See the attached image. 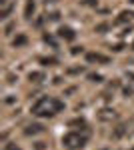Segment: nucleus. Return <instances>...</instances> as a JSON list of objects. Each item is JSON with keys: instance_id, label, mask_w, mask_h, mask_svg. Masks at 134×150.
<instances>
[{"instance_id": "1", "label": "nucleus", "mask_w": 134, "mask_h": 150, "mask_svg": "<svg viewBox=\"0 0 134 150\" xmlns=\"http://www.w3.org/2000/svg\"><path fill=\"white\" fill-rule=\"evenodd\" d=\"M32 114H36V116H52V114H56L54 98H40L38 102H34Z\"/></svg>"}, {"instance_id": "2", "label": "nucleus", "mask_w": 134, "mask_h": 150, "mask_svg": "<svg viewBox=\"0 0 134 150\" xmlns=\"http://www.w3.org/2000/svg\"><path fill=\"white\" fill-rule=\"evenodd\" d=\"M62 144L70 150L82 148V146L86 144V136H80V132H68L66 136L62 138Z\"/></svg>"}, {"instance_id": "3", "label": "nucleus", "mask_w": 134, "mask_h": 150, "mask_svg": "<svg viewBox=\"0 0 134 150\" xmlns=\"http://www.w3.org/2000/svg\"><path fill=\"white\" fill-rule=\"evenodd\" d=\"M86 60H88V62H102V64H108V56L98 54V52H88V54H86Z\"/></svg>"}, {"instance_id": "4", "label": "nucleus", "mask_w": 134, "mask_h": 150, "mask_svg": "<svg viewBox=\"0 0 134 150\" xmlns=\"http://www.w3.org/2000/svg\"><path fill=\"white\" fill-rule=\"evenodd\" d=\"M58 36L64 38V40H74V38H76V32H74L72 28H68V26H62V28L58 30Z\"/></svg>"}, {"instance_id": "5", "label": "nucleus", "mask_w": 134, "mask_h": 150, "mask_svg": "<svg viewBox=\"0 0 134 150\" xmlns=\"http://www.w3.org/2000/svg\"><path fill=\"white\" fill-rule=\"evenodd\" d=\"M40 132H44V126L42 124H30V126H26V130H24V134H40Z\"/></svg>"}, {"instance_id": "6", "label": "nucleus", "mask_w": 134, "mask_h": 150, "mask_svg": "<svg viewBox=\"0 0 134 150\" xmlns=\"http://www.w3.org/2000/svg\"><path fill=\"white\" fill-rule=\"evenodd\" d=\"M132 18H134V12H132V10H124V12H120V16L116 18V22L122 24V22H128V20H132Z\"/></svg>"}, {"instance_id": "7", "label": "nucleus", "mask_w": 134, "mask_h": 150, "mask_svg": "<svg viewBox=\"0 0 134 150\" xmlns=\"http://www.w3.org/2000/svg\"><path fill=\"white\" fill-rule=\"evenodd\" d=\"M34 0H26V8H24V16L26 18H32V14H34Z\"/></svg>"}, {"instance_id": "8", "label": "nucleus", "mask_w": 134, "mask_h": 150, "mask_svg": "<svg viewBox=\"0 0 134 150\" xmlns=\"http://www.w3.org/2000/svg\"><path fill=\"white\" fill-rule=\"evenodd\" d=\"M26 42H28V38H26L24 34H18L16 38H14V40H12V44H14V48H20V46H24Z\"/></svg>"}, {"instance_id": "9", "label": "nucleus", "mask_w": 134, "mask_h": 150, "mask_svg": "<svg viewBox=\"0 0 134 150\" xmlns=\"http://www.w3.org/2000/svg\"><path fill=\"white\" fill-rule=\"evenodd\" d=\"M114 110H108V108H104V110H100V120H110V118H114Z\"/></svg>"}, {"instance_id": "10", "label": "nucleus", "mask_w": 134, "mask_h": 150, "mask_svg": "<svg viewBox=\"0 0 134 150\" xmlns=\"http://www.w3.org/2000/svg\"><path fill=\"white\" fill-rule=\"evenodd\" d=\"M28 78H30V82H42L44 80V74H42V72H30Z\"/></svg>"}, {"instance_id": "11", "label": "nucleus", "mask_w": 134, "mask_h": 150, "mask_svg": "<svg viewBox=\"0 0 134 150\" xmlns=\"http://www.w3.org/2000/svg\"><path fill=\"white\" fill-rule=\"evenodd\" d=\"M56 62H58V60H56L54 56H48V58H40V64H44V66H54Z\"/></svg>"}, {"instance_id": "12", "label": "nucleus", "mask_w": 134, "mask_h": 150, "mask_svg": "<svg viewBox=\"0 0 134 150\" xmlns=\"http://www.w3.org/2000/svg\"><path fill=\"white\" fill-rule=\"evenodd\" d=\"M10 10H12V6H4V8H2V12H0V18H8Z\"/></svg>"}, {"instance_id": "13", "label": "nucleus", "mask_w": 134, "mask_h": 150, "mask_svg": "<svg viewBox=\"0 0 134 150\" xmlns=\"http://www.w3.org/2000/svg\"><path fill=\"white\" fill-rule=\"evenodd\" d=\"M70 126H86V122H84L82 118H76V120H72V122H70Z\"/></svg>"}, {"instance_id": "14", "label": "nucleus", "mask_w": 134, "mask_h": 150, "mask_svg": "<svg viewBox=\"0 0 134 150\" xmlns=\"http://www.w3.org/2000/svg\"><path fill=\"white\" fill-rule=\"evenodd\" d=\"M124 128H126V126H124V124H120V126H118V130H116V132H114V136H116V138H118V136H122L124 132H126V130H124Z\"/></svg>"}, {"instance_id": "15", "label": "nucleus", "mask_w": 134, "mask_h": 150, "mask_svg": "<svg viewBox=\"0 0 134 150\" xmlns=\"http://www.w3.org/2000/svg\"><path fill=\"white\" fill-rule=\"evenodd\" d=\"M90 80L92 82H102V76L100 74H90Z\"/></svg>"}, {"instance_id": "16", "label": "nucleus", "mask_w": 134, "mask_h": 150, "mask_svg": "<svg viewBox=\"0 0 134 150\" xmlns=\"http://www.w3.org/2000/svg\"><path fill=\"white\" fill-rule=\"evenodd\" d=\"M106 28H108V24H98V26H96V32H104Z\"/></svg>"}, {"instance_id": "17", "label": "nucleus", "mask_w": 134, "mask_h": 150, "mask_svg": "<svg viewBox=\"0 0 134 150\" xmlns=\"http://www.w3.org/2000/svg\"><path fill=\"white\" fill-rule=\"evenodd\" d=\"M2 150H20V148H18L16 144H6V146H4Z\"/></svg>"}, {"instance_id": "18", "label": "nucleus", "mask_w": 134, "mask_h": 150, "mask_svg": "<svg viewBox=\"0 0 134 150\" xmlns=\"http://www.w3.org/2000/svg\"><path fill=\"white\" fill-rule=\"evenodd\" d=\"M36 150H44V142H38L36 144Z\"/></svg>"}, {"instance_id": "19", "label": "nucleus", "mask_w": 134, "mask_h": 150, "mask_svg": "<svg viewBox=\"0 0 134 150\" xmlns=\"http://www.w3.org/2000/svg\"><path fill=\"white\" fill-rule=\"evenodd\" d=\"M132 48H134V42H132Z\"/></svg>"}, {"instance_id": "20", "label": "nucleus", "mask_w": 134, "mask_h": 150, "mask_svg": "<svg viewBox=\"0 0 134 150\" xmlns=\"http://www.w3.org/2000/svg\"><path fill=\"white\" fill-rule=\"evenodd\" d=\"M130 150H134V148H130Z\"/></svg>"}]
</instances>
